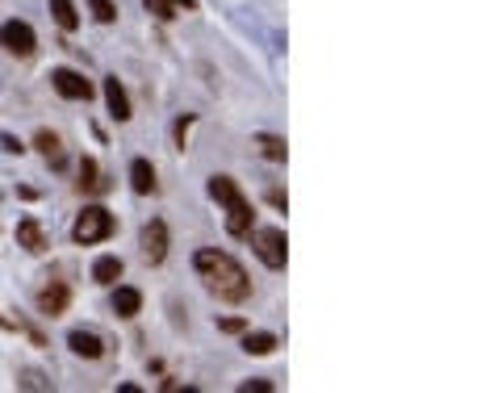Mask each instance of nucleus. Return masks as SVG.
Instances as JSON below:
<instances>
[{
    "label": "nucleus",
    "mask_w": 502,
    "mask_h": 393,
    "mask_svg": "<svg viewBox=\"0 0 502 393\" xmlns=\"http://www.w3.org/2000/svg\"><path fill=\"white\" fill-rule=\"evenodd\" d=\"M193 268L197 276L206 281V289L218 301H231V306H243L251 297V281H247L243 264L231 256V251H218V247H201L193 256Z\"/></svg>",
    "instance_id": "f257e3e1"
},
{
    "label": "nucleus",
    "mask_w": 502,
    "mask_h": 393,
    "mask_svg": "<svg viewBox=\"0 0 502 393\" xmlns=\"http://www.w3.org/2000/svg\"><path fill=\"white\" fill-rule=\"evenodd\" d=\"M209 196L226 205V234H231V239H247L256 209H251V201L243 196V188L234 185L231 176H209Z\"/></svg>",
    "instance_id": "f03ea898"
},
{
    "label": "nucleus",
    "mask_w": 502,
    "mask_h": 393,
    "mask_svg": "<svg viewBox=\"0 0 502 393\" xmlns=\"http://www.w3.org/2000/svg\"><path fill=\"white\" fill-rule=\"evenodd\" d=\"M113 231H118V218H113L105 205H84L80 214H75L72 222V243L80 247H97L105 243V239H113Z\"/></svg>",
    "instance_id": "7ed1b4c3"
},
{
    "label": "nucleus",
    "mask_w": 502,
    "mask_h": 393,
    "mask_svg": "<svg viewBox=\"0 0 502 393\" xmlns=\"http://www.w3.org/2000/svg\"><path fill=\"white\" fill-rule=\"evenodd\" d=\"M247 239H251V251L260 256V264L272 272H281L285 264H289V243H285V231H277V226H260V231H247Z\"/></svg>",
    "instance_id": "20e7f679"
},
{
    "label": "nucleus",
    "mask_w": 502,
    "mask_h": 393,
    "mask_svg": "<svg viewBox=\"0 0 502 393\" xmlns=\"http://www.w3.org/2000/svg\"><path fill=\"white\" fill-rule=\"evenodd\" d=\"M0 47L9 50L13 59H30L38 47V34L30 22H4L0 25Z\"/></svg>",
    "instance_id": "39448f33"
},
{
    "label": "nucleus",
    "mask_w": 502,
    "mask_h": 393,
    "mask_svg": "<svg viewBox=\"0 0 502 393\" xmlns=\"http://www.w3.org/2000/svg\"><path fill=\"white\" fill-rule=\"evenodd\" d=\"M50 88H55L63 100H92V92H97L75 67H55V72H50Z\"/></svg>",
    "instance_id": "423d86ee"
},
{
    "label": "nucleus",
    "mask_w": 502,
    "mask_h": 393,
    "mask_svg": "<svg viewBox=\"0 0 502 393\" xmlns=\"http://www.w3.org/2000/svg\"><path fill=\"white\" fill-rule=\"evenodd\" d=\"M138 247H143V259L147 264H163L168 259V222L151 218L143 231H138Z\"/></svg>",
    "instance_id": "0eeeda50"
},
{
    "label": "nucleus",
    "mask_w": 502,
    "mask_h": 393,
    "mask_svg": "<svg viewBox=\"0 0 502 393\" xmlns=\"http://www.w3.org/2000/svg\"><path fill=\"white\" fill-rule=\"evenodd\" d=\"M67 301H72V284L67 281H50L42 293H38V310L47 314V319H59L63 310H67Z\"/></svg>",
    "instance_id": "6e6552de"
},
{
    "label": "nucleus",
    "mask_w": 502,
    "mask_h": 393,
    "mask_svg": "<svg viewBox=\"0 0 502 393\" xmlns=\"http://www.w3.org/2000/svg\"><path fill=\"white\" fill-rule=\"evenodd\" d=\"M105 105H110L113 122H130V118H135V113H130V97H126V88H122V80H118V75H110V80H105Z\"/></svg>",
    "instance_id": "1a4fd4ad"
},
{
    "label": "nucleus",
    "mask_w": 502,
    "mask_h": 393,
    "mask_svg": "<svg viewBox=\"0 0 502 393\" xmlns=\"http://www.w3.org/2000/svg\"><path fill=\"white\" fill-rule=\"evenodd\" d=\"M67 347H72L80 360H101L105 356V339L97 331H72L67 335Z\"/></svg>",
    "instance_id": "9d476101"
},
{
    "label": "nucleus",
    "mask_w": 502,
    "mask_h": 393,
    "mask_svg": "<svg viewBox=\"0 0 502 393\" xmlns=\"http://www.w3.org/2000/svg\"><path fill=\"white\" fill-rule=\"evenodd\" d=\"M143 9L160 22H176L181 13H197V0H143Z\"/></svg>",
    "instance_id": "9b49d317"
},
{
    "label": "nucleus",
    "mask_w": 502,
    "mask_h": 393,
    "mask_svg": "<svg viewBox=\"0 0 502 393\" xmlns=\"http://www.w3.org/2000/svg\"><path fill=\"white\" fill-rule=\"evenodd\" d=\"M130 188H135L138 196H151L155 193V168H151V160H143V155H138V160H130Z\"/></svg>",
    "instance_id": "f8f14e48"
},
{
    "label": "nucleus",
    "mask_w": 502,
    "mask_h": 393,
    "mask_svg": "<svg viewBox=\"0 0 502 393\" xmlns=\"http://www.w3.org/2000/svg\"><path fill=\"white\" fill-rule=\"evenodd\" d=\"M138 310H143V293L130 289V284H118L113 289V314L118 319H138Z\"/></svg>",
    "instance_id": "ddd939ff"
},
{
    "label": "nucleus",
    "mask_w": 502,
    "mask_h": 393,
    "mask_svg": "<svg viewBox=\"0 0 502 393\" xmlns=\"http://www.w3.org/2000/svg\"><path fill=\"white\" fill-rule=\"evenodd\" d=\"M17 243H22L25 251H47V234H42V226H38V218L17 222Z\"/></svg>",
    "instance_id": "4468645a"
},
{
    "label": "nucleus",
    "mask_w": 502,
    "mask_h": 393,
    "mask_svg": "<svg viewBox=\"0 0 502 393\" xmlns=\"http://www.w3.org/2000/svg\"><path fill=\"white\" fill-rule=\"evenodd\" d=\"M50 17L63 34H75L80 30V13H75V0H50Z\"/></svg>",
    "instance_id": "2eb2a0df"
},
{
    "label": "nucleus",
    "mask_w": 502,
    "mask_h": 393,
    "mask_svg": "<svg viewBox=\"0 0 502 393\" xmlns=\"http://www.w3.org/2000/svg\"><path fill=\"white\" fill-rule=\"evenodd\" d=\"M34 147L47 155L50 168H63V138L55 135V130H38V135H34Z\"/></svg>",
    "instance_id": "dca6fc26"
},
{
    "label": "nucleus",
    "mask_w": 502,
    "mask_h": 393,
    "mask_svg": "<svg viewBox=\"0 0 502 393\" xmlns=\"http://www.w3.org/2000/svg\"><path fill=\"white\" fill-rule=\"evenodd\" d=\"M122 272H126V264L118 256H101L97 264H92V281L97 284H118L122 281Z\"/></svg>",
    "instance_id": "f3484780"
},
{
    "label": "nucleus",
    "mask_w": 502,
    "mask_h": 393,
    "mask_svg": "<svg viewBox=\"0 0 502 393\" xmlns=\"http://www.w3.org/2000/svg\"><path fill=\"white\" fill-rule=\"evenodd\" d=\"M80 188H84V193H105V176H101V163L92 160V155H84V160H80Z\"/></svg>",
    "instance_id": "a211bd4d"
},
{
    "label": "nucleus",
    "mask_w": 502,
    "mask_h": 393,
    "mask_svg": "<svg viewBox=\"0 0 502 393\" xmlns=\"http://www.w3.org/2000/svg\"><path fill=\"white\" fill-rule=\"evenodd\" d=\"M243 352L247 356H272V352H277V335L272 331H247L243 335Z\"/></svg>",
    "instance_id": "6ab92c4d"
},
{
    "label": "nucleus",
    "mask_w": 502,
    "mask_h": 393,
    "mask_svg": "<svg viewBox=\"0 0 502 393\" xmlns=\"http://www.w3.org/2000/svg\"><path fill=\"white\" fill-rule=\"evenodd\" d=\"M256 147H260V155H264V160H272V163L289 160V147H285L281 135H256Z\"/></svg>",
    "instance_id": "aec40b11"
},
{
    "label": "nucleus",
    "mask_w": 502,
    "mask_h": 393,
    "mask_svg": "<svg viewBox=\"0 0 502 393\" xmlns=\"http://www.w3.org/2000/svg\"><path fill=\"white\" fill-rule=\"evenodd\" d=\"M88 9H92V17H97L101 25L118 22V4H113V0H88Z\"/></svg>",
    "instance_id": "412c9836"
},
{
    "label": "nucleus",
    "mask_w": 502,
    "mask_h": 393,
    "mask_svg": "<svg viewBox=\"0 0 502 393\" xmlns=\"http://www.w3.org/2000/svg\"><path fill=\"white\" fill-rule=\"evenodd\" d=\"M189 126H193V113H184L181 122H176V147L184 151V138H189Z\"/></svg>",
    "instance_id": "4be33fe9"
},
{
    "label": "nucleus",
    "mask_w": 502,
    "mask_h": 393,
    "mask_svg": "<svg viewBox=\"0 0 502 393\" xmlns=\"http://www.w3.org/2000/svg\"><path fill=\"white\" fill-rule=\"evenodd\" d=\"M22 389H47V381L38 372H22Z\"/></svg>",
    "instance_id": "5701e85b"
},
{
    "label": "nucleus",
    "mask_w": 502,
    "mask_h": 393,
    "mask_svg": "<svg viewBox=\"0 0 502 393\" xmlns=\"http://www.w3.org/2000/svg\"><path fill=\"white\" fill-rule=\"evenodd\" d=\"M243 327H247L243 319H222V322H218V331H226V335H239Z\"/></svg>",
    "instance_id": "b1692460"
},
{
    "label": "nucleus",
    "mask_w": 502,
    "mask_h": 393,
    "mask_svg": "<svg viewBox=\"0 0 502 393\" xmlns=\"http://www.w3.org/2000/svg\"><path fill=\"white\" fill-rule=\"evenodd\" d=\"M251 389H256V393H269V389H277V385H272V381H247L243 393H251Z\"/></svg>",
    "instance_id": "393cba45"
},
{
    "label": "nucleus",
    "mask_w": 502,
    "mask_h": 393,
    "mask_svg": "<svg viewBox=\"0 0 502 393\" xmlns=\"http://www.w3.org/2000/svg\"><path fill=\"white\" fill-rule=\"evenodd\" d=\"M0 143H4V151H9V155H22V143H17V138H13V135H4V138H0Z\"/></svg>",
    "instance_id": "a878e982"
}]
</instances>
